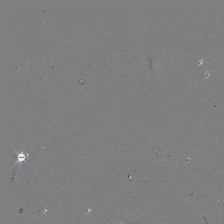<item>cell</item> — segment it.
Wrapping results in <instances>:
<instances>
[{
  "instance_id": "obj_1",
  "label": "cell",
  "mask_w": 224,
  "mask_h": 224,
  "mask_svg": "<svg viewBox=\"0 0 224 224\" xmlns=\"http://www.w3.org/2000/svg\"><path fill=\"white\" fill-rule=\"evenodd\" d=\"M16 153L18 154V160H17V161L16 162L15 164H14V165H16V164H17L18 163H22V161H25V162H26L27 164H28V163H27V161L25 160V159L26 158V156L25 155V154L23 153V152H22L21 153L19 154L18 153V152H16Z\"/></svg>"
}]
</instances>
